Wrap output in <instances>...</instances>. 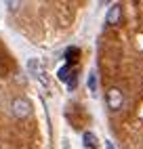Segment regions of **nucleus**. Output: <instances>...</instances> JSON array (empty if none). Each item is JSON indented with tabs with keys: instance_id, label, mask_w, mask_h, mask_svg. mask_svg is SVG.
I'll use <instances>...</instances> for the list:
<instances>
[{
	"instance_id": "nucleus-1",
	"label": "nucleus",
	"mask_w": 143,
	"mask_h": 149,
	"mask_svg": "<svg viewBox=\"0 0 143 149\" xmlns=\"http://www.w3.org/2000/svg\"><path fill=\"white\" fill-rule=\"evenodd\" d=\"M8 109H11V116L15 120H19V122H23V120H27V118L32 116V103H29L25 97H19V95L11 99Z\"/></svg>"
},
{
	"instance_id": "nucleus-2",
	"label": "nucleus",
	"mask_w": 143,
	"mask_h": 149,
	"mask_svg": "<svg viewBox=\"0 0 143 149\" xmlns=\"http://www.w3.org/2000/svg\"><path fill=\"white\" fill-rule=\"evenodd\" d=\"M105 101H107V107L111 111H118V109H122V105H124V93H122L120 88H109L107 95H105Z\"/></svg>"
},
{
	"instance_id": "nucleus-3",
	"label": "nucleus",
	"mask_w": 143,
	"mask_h": 149,
	"mask_svg": "<svg viewBox=\"0 0 143 149\" xmlns=\"http://www.w3.org/2000/svg\"><path fill=\"white\" fill-rule=\"evenodd\" d=\"M120 17H122V6H120V4H114V6L107 11L105 23H107V25H118V23H120Z\"/></svg>"
},
{
	"instance_id": "nucleus-4",
	"label": "nucleus",
	"mask_w": 143,
	"mask_h": 149,
	"mask_svg": "<svg viewBox=\"0 0 143 149\" xmlns=\"http://www.w3.org/2000/svg\"><path fill=\"white\" fill-rule=\"evenodd\" d=\"M27 69H29V74H32V76H42V69H40V61H38V59H29V61H27Z\"/></svg>"
},
{
	"instance_id": "nucleus-5",
	"label": "nucleus",
	"mask_w": 143,
	"mask_h": 149,
	"mask_svg": "<svg viewBox=\"0 0 143 149\" xmlns=\"http://www.w3.org/2000/svg\"><path fill=\"white\" fill-rule=\"evenodd\" d=\"M82 141H84V145H86L88 149H95V147H97V136H95L93 132H84V134H82Z\"/></svg>"
},
{
	"instance_id": "nucleus-6",
	"label": "nucleus",
	"mask_w": 143,
	"mask_h": 149,
	"mask_svg": "<svg viewBox=\"0 0 143 149\" xmlns=\"http://www.w3.org/2000/svg\"><path fill=\"white\" fill-rule=\"evenodd\" d=\"M69 74H72V67H69V63H67V65H63V67H61L59 72H57V78H59L61 82H67Z\"/></svg>"
},
{
	"instance_id": "nucleus-7",
	"label": "nucleus",
	"mask_w": 143,
	"mask_h": 149,
	"mask_svg": "<svg viewBox=\"0 0 143 149\" xmlns=\"http://www.w3.org/2000/svg\"><path fill=\"white\" fill-rule=\"evenodd\" d=\"M80 55V51H78V48L76 46H72V48H67V51H65V59H67V61L72 63V61H76V57Z\"/></svg>"
},
{
	"instance_id": "nucleus-8",
	"label": "nucleus",
	"mask_w": 143,
	"mask_h": 149,
	"mask_svg": "<svg viewBox=\"0 0 143 149\" xmlns=\"http://www.w3.org/2000/svg\"><path fill=\"white\" fill-rule=\"evenodd\" d=\"M88 91L97 93V74L95 72H90V76H88Z\"/></svg>"
},
{
	"instance_id": "nucleus-9",
	"label": "nucleus",
	"mask_w": 143,
	"mask_h": 149,
	"mask_svg": "<svg viewBox=\"0 0 143 149\" xmlns=\"http://www.w3.org/2000/svg\"><path fill=\"white\" fill-rule=\"evenodd\" d=\"M78 72H72L69 74V78H67V88H69V91H74V88H76V82H78Z\"/></svg>"
},
{
	"instance_id": "nucleus-10",
	"label": "nucleus",
	"mask_w": 143,
	"mask_h": 149,
	"mask_svg": "<svg viewBox=\"0 0 143 149\" xmlns=\"http://www.w3.org/2000/svg\"><path fill=\"white\" fill-rule=\"evenodd\" d=\"M105 149H116V147H114V145H111V143L107 141V143H105Z\"/></svg>"
}]
</instances>
